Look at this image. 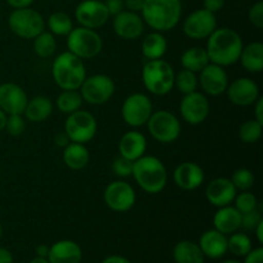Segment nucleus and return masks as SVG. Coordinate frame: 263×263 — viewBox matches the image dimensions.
<instances>
[{
  "mask_svg": "<svg viewBox=\"0 0 263 263\" xmlns=\"http://www.w3.org/2000/svg\"><path fill=\"white\" fill-rule=\"evenodd\" d=\"M211 63L228 67L236 63L243 50V40L236 31L231 28H216L208 36L205 48Z\"/></svg>",
  "mask_w": 263,
  "mask_h": 263,
  "instance_id": "nucleus-1",
  "label": "nucleus"
},
{
  "mask_svg": "<svg viewBox=\"0 0 263 263\" xmlns=\"http://www.w3.org/2000/svg\"><path fill=\"white\" fill-rule=\"evenodd\" d=\"M182 13L181 0H144L143 21L158 32L176 27Z\"/></svg>",
  "mask_w": 263,
  "mask_h": 263,
  "instance_id": "nucleus-2",
  "label": "nucleus"
},
{
  "mask_svg": "<svg viewBox=\"0 0 263 263\" xmlns=\"http://www.w3.org/2000/svg\"><path fill=\"white\" fill-rule=\"evenodd\" d=\"M139 186L148 194H158L166 187L168 175L163 162L153 156H143L134 162L133 175Z\"/></svg>",
  "mask_w": 263,
  "mask_h": 263,
  "instance_id": "nucleus-3",
  "label": "nucleus"
},
{
  "mask_svg": "<svg viewBox=\"0 0 263 263\" xmlns=\"http://www.w3.org/2000/svg\"><path fill=\"white\" fill-rule=\"evenodd\" d=\"M51 74L54 82L62 90H79L87 77L84 59L71 51H64L54 59Z\"/></svg>",
  "mask_w": 263,
  "mask_h": 263,
  "instance_id": "nucleus-4",
  "label": "nucleus"
},
{
  "mask_svg": "<svg viewBox=\"0 0 263 263\" xmlns=\"http://www.w3.org/2000/svg\"><path fill=\"white\" fill-rule=\"evenodd\" d=\"M143 84L151 94L166 95L174 89L175 72L168 62L163 59L148 61L143 68Z\"/></svg>",
  "mask_w": 263,
  "mask_h": 263,
  "instance_id": "nucleus-5",
  "label": "nucleus"
},
{
  "mask_svg": "<svg viewBox=\"0 0 263 263\" xmlns=\"http://www.w3.org/2000/svg\"><path fill=\"white\" fill-rule=\"evenodd\" d=\"M68 51L81 59H91L99 55L103 49V40L95 30L86 27L72 28L67 35Z\"/></svg>",
  "mask_w": 263,
  "mask_h": 263,
  "instance_id": "nucleus-6",
  "label": "nucleus"
},
{
  "mask_svg": "<svg viewBox=\"0 0 263 263\" xmlns=\"http://www.w3.org/2000/svg\"><path fill=\"white\" fill-rule=\"evenodd\" d=\"M8 26L18 37L35 39L45 30V21L37 10L31 9L30 7L20 8L9 14Z\"/></svg>",
  "mask_w": 263,
  "mask_h": 263,
  "instance_id": "nucleus-7",
  "label": "nucleus"
},
{
  "mask_svg": "<svg viewBox=\"0 0 263 263\" xmlns=\"http://www.w3.org/2000/svg\"><path fill=\"white\" fill-rule=\"evenodd\" d=\"M146 125L153 139L162 144L174 143L181 134V125H180L179 118L166 109L152 113Z\"/></svg>",
  "mask_w": 263,
  "mask_h": 263,
  "instance_id": "nucleus-8",
  "label": "nucleus"
},
{
  "mask_svg": "<svg viewBox=\"0 0 263 263\" xmlns=\"http://www.w3.org/2000/svg\"><path fill=\"white\" fill-rule=\"evenodd\" d=\"M98 123L94 116L86 110H76L67 117L64 122V133L73 143L86 144L95 138Z\"/></svg>",
  "mask_w": 263,
  "mask_h": 263,
  "instance_id": "nucleus-9",
  "label": "nucleus"
},
{
  "mask_svg": "<svg viewBox=\"0 0 263 263\" xmlns=\"http://www.w3.org/2000/svg\"><path fill=\"white\" fill-rule=\"evenodd\" d=\"M116 84L107 74H92L86 77L80 86L82 100L91 105H102L113 97Z\"/></svg>",
  "mask_w": 263,
  "mask_h": 263,
  "instance_id": "nucleus-10",
  "label": "nucleus"
},
{
  "mask_svg": "<svg viewBox=\"0 0 263 263\" xmlns=\"http://www.w3.org/2000/svg\"><path fill=\"white\" fill-rule=\"evenodd\" d=\"M122 118L131 127H140L146 125L153 113V104L148 95L143 92H134L123 100Z\"/></svg>",
  "mask_w": 263,
  "mask_h": 263,
  "instance_id": "nucleus-11",
  "label": "nucleus"
},
{
  "mask_svg": "<svg viewBox=\"0 0 263 263\" xmlns=\"http://www.w3.org/2000/svg\"><path fill=\"white\" fill-rule=\"evenodd\" d=\"M104 202L115 212H127L135 205L136 193L128 182L116 180L105 187Z\"/></svg>",
  "mask_w": 263,
  "mask_h": 263,
  "instance_id": "nucleus-12",
  "label": "nucleus"
},
{
  "mask_svg": "<svg viewBox=\"0 0 263 263\" xmlns=\"http://www.w3.org/2000/svg\"><path fill=\"white\" fill-rule=\"evenodd\" d=\"M217 28V20L215 13L208 12L207 9H198L186 17L182 23L184 33L194 40H203Z\"/></svg>",
  "mask_w": 263,
  "mask_h": 263,
  "instance_id": "nucleus-13",
  "label": "nucleus"
},
{
  "mask_svg": "<svg viewBox=\"0 0 263 263\" xmlns=\"http://www.w3.org/2000/svg\"><path fill=\"white\" fill-rule=\"evenodd\" d=\"M74 17L81 27L97 30L108 22L109 13H108L104 2L84 0L77 5L76 10H74Z\"/></svg>",
  "mask_w": 263,
  "mask_h": 263,
  "instance_id": "nucleus-14",
  "label": "nucleus"
},
{
  "mask_svg": "<svg viewBox=\"0 0 263 263\" xmlns=\"http://www.w3.org/2000/svg\"><path fill=\"white\" fill-rule=\"evenodd\" d=\"M180 113L189 125H199L210 115V102L202 92L193 91L184 95L180 103Z\"/></svg>",
  "mask_w": 263,
  "mask_h": 263,
  "instance_id": "nucleus-15",
  "label": "nucleus"
},
{
  "mask_svg": "<svg viewBox=\"0 0 263 263\" xmlns=\"http://www.w3.org/2000/svg\"><path fill=\"white\" fill-rule=\"evenodd\" d=\"M198 82L202 86L203 91L212 97L223 94L229 86V76L223 67L215 63H208L199 72Z\"/></svg>",
  "mask_w": 263,
  "mask_h": 263,
  "instance_id": "nucleus-16",
  "label": "nucleus"
},
{
  "mask_svg": "<svg viewBox=\"0 0 263 263\" xmlns=\"http://www.w3.org/2000/svg\"><path fill=\"white\" fill-rule=\"evenodd\" d=\"M228 97L233 104L239 107L253 105L259 98V87L256 82L249 77H239L229 84Z\"/></svg>",
  "mask_w": 263,
  "mask_h": 263,
  "instance_id": "nucleus-17",
  "label": "nucleus"
},
{
  "mask_svg": "<svg viewBox=\"0 0 263 263\" xmlns=\"http://www.w3.org/2000/svg\"><path fill=\"white\" fill-rule=\"evenodd\" d=\"M27 94L20 85L4 82L0 85V109L9 115H23L27 105Z\"/></svg>",
  "mask_w": 263,
  "mask_h": 263,
  "instance_id": "nucleus-18",
  "label": "nucleus"
},
{
  "mask_svg": "<svg viewBox=\"0 0 263 263\" xmlns=\"http://www.w3.org/2000/svg\"><path fill=\"white\" fill-rule=\"evenodd\" d=\"M113 30L123 40H136L144 32V21L138 13L122 10L113 18Z\"/></svg>",
  "mask_w": 263,
  "mask_h": 263,
  "instance_id": "nucleus-19",
  "label": "nucleus"
},
{
  "mask_svg": "<svg viewBox=\"0 0 263 263\" xmlns=\"http://www.w3.org/2000/svg\"><path fill=\"white\" fill-rule=\"evenodd\" d=\"M207 200L215 207H225L230 205L236 197V189L230 179L218 177L212 180L205 187Z\"/></svg>",
  "mask_w": 263,
  "mask_h": 263,
  "instance_id": "nucleus-20",
  "label": "nucleus"
},
{
  "mask_svg": "<svg viewBox=\"0 0 263 263\" xmlns=\"http://www.w3.org/2000/svg\"><path fill=\"white\" fill-rule=\"evenodd\" d=\"M174 181L180 189L195 190L204 181V171L194 162H184L174 171Z\"/></svg>",
  "mask_w": 263,
  "mask_h": 263,
  "instance_id": "nucleus-21",
  "label": "nucleus"
},
{
  "mask_svg": "<svg viewBox=\"0 0 263 263\" xmlns=\"http://www.w3.org/2000/svg\"><path fill=\"white\" fill-rule=\"evenodd\" d=\"M118 151H120L121 157L131 162H135L136 159H139L145 154V136L139 133V131H128L121 138L120 144H118Z\"/></svg>",
  "mask_w": 263,
  "mask_h": 263,
  "instance_id": "nucleus-22",
  "label": "nucleus"
},
{
  "mask_svg": "<svg viewBox=\"0 0 263 263\" xmlns=\"http://www.w3.org/2000/svg\"><path fill=\"white\" fill-rule=\"evenodd\" d=\"M82 252L77 243L72 240H61L49 249V263H80Z\"/></svg>",
  "mask_w": 263,
  "mask_h": 263,
  "instance_id": "nucleus-23",
  "label": "nucleus"
},
{
  "mask_svg": "<svg viewBox=\"0 0 263 263\" xmlns=\"http://www.w3.org/2000/svg\"><path fill=\"white\" fill-rule=\"evenodd\" d=\"M199 248L211 258H220L228 251V238L218 230H208L200 236Z\"/></svg>",
  "mask_w": 263,
  "mask_h": 263,
  "instance_id": "nucleus-24",
  "label": "nucleus"
},
{
  "mask_svg": "<svg viewBox=\"0 0 263 263\" xmlns=\"http://www.w3.org/2000/svg\"><path fill=\"white\" fill-rule=\"evenodd\" d=\"M213 225L222 234L235 233L241 226V213L231 205L220 207L213 216Z\"/></svg>",
  "mask_w": 263,
  "mask_h": 263,
  "instance_id": "nucleus-25",
  "label": "nucleus"
},
{
  "mask_svg": "<svg viewBox=\"0 0 263 263\" xmlns=\"http://www.w3.org/2000/svg\"><path fill=\"white\" fill-rule=\"evenodd\" d=\"M90 153L85 144L69 143L63 151V162L68 168L73 171L84 170L89 164Z\"/></svg>",
  "mask_w": 263,
  "mask_h": 263,
  "instance_id": "nucleus-26",
  "label": "nucleus"
},
{
  "mask_svg": "<svg viewBox=\"0 0 263 263\" xmlns=\"http://www.w3.org/2000/svg\"><path fill=\"white\" fill-rule=\"evenodd\" d=\"M53 112V103L48 97L37 95L27 102L23 115L30 122H43L48 120Z\"/></svg>",
  "mask_w": 263,
  "mask_h": 263,
  "instance_id": "nucleus-27",
  "label": "nucleus"
},
{
  "mask_svg": "<svg viewBox=\"0 0 263 263\" xmlns=\"http://www.w3.org/2000/svg\"><path fill=\"white\" fill-rule=\"evenodd\" d=\"M241 66L244 69L252 73H259L263 69V44L254 41L243 46V50L240 54Z\"/></svg>",
  "mask_w": 263,
  "mask_h": 263,
  "instance_id": "nucleus-28",
  "label": "nucleus"
},
{
  "mask_svg": "<svg viewBox=\"0 0 263 263\" xmlns=\"http://www.w3.org/2000/svg\"><path fill=\"white\" fill-rule=\"evenodd\" d=\"M141 51H143V55L148 61L161 59L167 51L166 37L161 32H158V31H154V32L149 33L143 40Z\"/></svg>",
  "mask_w": 263,
  "mask_h": 263,
  "instance_id": "nucleus-29",
  "label": "nucleus"
},
{
  "mask_svg": "<svg viewBox=\"0 0 263 263\" xmlns=\"http://www.w3.org/2000/svg\"><path fill=\"white\" fill-rule=\"evenodd\" d=\"M176 263H204V254L199 246L193 241H180L174 249Z\"/></svg>",
  "mask_w": 263,
  "mask_h": 263,
  "instance_id": "nucleus-30",
  "label": "nucleus"
},
{
  "mask_svg": "<svg viewBox=\"0 0 263 263\" xmlns=\"http://www.w3.org/2000/svg\"><path fill=\"white\" fill-rule=\"evenodd\" d=\"M180 61H181V66L185 69H189V71L194 72V73L200 72L208 63H211L207 50L199 48V46L189 48L187 50H185Z\"/></svg>",
  "mask_w": 263,
  "mask_h": 263,
  "instance_id": "nucleus-31",
  "label": "nucleus"
},
{
  "mask_svg": "<svg viewBox=\"0 0 263 263\" xmlns=\"http://www.w3.org/2000/svg\"><path fill=\"white\" fill-rule=\"evenodd\" d=\"M82 97L77 90H63L61 94L57 97V107L62 113L71 115L81 108Z\"/></svg>",
  "mask_w": 263,
  "mask_h": 263,
  "instance_id": "nucleus-32",
  "label": "nucleus"
},
{
  "mask_svg": "<svg viewBox=\"0 0 263 263\" xmlns=\"http://www.w3.org/2000/svg\"><path fill=\"white\" fill-rule=\"evenodd\" d=\"M57 49V40L51 32H43L33 39V51L40 58H50Z\"/></svg>",
  "mask_w": 263,
  "mask_h": 263,
  "instance_id": "nucleus-33",
  "label": "nucleus"
},
{
  "mask_svg": "<svg viewBox=\"0 0 263 263\" xmlns=\"http://www.w3.org/2000/svg\"><path fill=\"white\" fill-rule=\"evenodd\" d=\"M48 27L53 35L67 36L73 28L71 17L64 12H55L49 15Z\"/></svg>",
  "mask_w": 263,
  "mask_h": 263,
  "instance_id": "nucleus-34",
  "label": "nucleus"
},
{
  "mask_svg": "<svg viewBox=\"0 0 263 263\" xmlns=\"http://www.w3.org/2000/svg\"><path fill=\"white\" fill-rule=\"evenodd\" d=\"M263 125L256 120H248L239 127V138L246 144H256L262 136Z\"/></svg>",
  "mask_w": 263,
  "mask_h": 263,
  "instance_id": "nucleus-35",
  "label": "nucleus"
},
{
  "mask_svg": "<svg viewBox=\"0 0 263 263\" xmlns=\"http://www.w3.org/2000/svg\"><path fill=\"white\" fill-rule=\"evenodd\" d=\"M174 86L177 87L180 92L184 95L190 94L193 91H197L198 86V77L194 72L189 69H181L177 74H175Z\"/></svg>",
  "mask_w": 263,
  "mask_h": 263,
  "instance_id": "nucleus-36",
  "label": "nucleus"
},
{
  "mask_svg": "<svg viewBox=\"0 0 263 263\" xmlns=\"http://www.w3.org/2000/svg\"><path fill=\"white\" fill-rule=\"evenodd\" d=\"M228 249L238 257L247 256L252 251V241L246 234L236 233L228 239Z\"/></svg>",
  "mask_w": 263,
  "mask_h": 263,
  "instance_id": "nucleus-37",
  "label": "nucleus"
},
{
  "mask_svg": "<svg viewBox=\"0 0 263 263\" xmlns=\"http://www.w3.org/2000/svg\"><path fill=\"white\" fill-rule=\"evenodd\" d=\"M231 182H233L236 190L247 192V190H249L254 185V175L251 170L239 168L233 174Z\"/></svg>",
  "mask_w": 263,
  "mask_h": 263,
  "instance_id": "nucleus-38",
  "label": "nucleus"
},
{
  "mask_svg": "<svg viewBox=\"0 0 263 263\" xmlns=\"http://www.w3.org/2000/svg\"><path fill=\"white\" fill-rule=\"evenodd\" d=\"M234 202H235V208L240 213L251 212V211L256 210V208L258 207V202H257L256 195L249 193L248 190H247V192L240 193L239 195L236 194Z\"/></svg>",
  "mask_w": 263,
  "mask_h": 263,
  "instance_id": "nucleus-39",
  "label": "nucleus"
},
{
  "mask_svg": "<svg viewBox=\"0 0 263 263\" xmlns=\"http://www.w3.org/2000/svg\"><path fill=\"white\" fill-rule=\"evenodd\" d=\"M7 133L12 136H21L26 130V121L22 115H9L5 123Z\"/></svg>",
  "mask_w": 263,
  "mask_h": 263,
  "instance_id": "nucleus-40",
  "label": "nucleus"
},
{
  "mask_svg": "<svg viewBox=\"0 0 263 263\" xmlns=\"http://www.w3.org/2000/svg\"><path fill=\"white\" fill-rule=\"evenodd\" d=\"M133 166L134 162L123 158V157H117L112 163V170L115 175L118 177H128L133 175Z\"/></svg>",
  "mask_w": 263,
  "mask_h": 263,
  "instance_id": "nucleus-41",
  "label": "nucleus"
},
{
  "mask_svg": "<svg viewBox=\"0 0 263 263\" xmlns=\"http://www.w3.org/2000/svg\"><path fill=\"white\" fill-rule=\"evenodd\" d=\"M263 220L261 210H258V207L256 210L251 211V212L241 213V226L246 230H254L256 226Z\"/></svg>",
  "mask_w": 263,
  "mask_h": 263,
  "instance_id": "nucleus-42",
  "label": "nucleus"
},
{
  "mask_svg": "<svg viewBox=\"0 0 263 263\" xmlns=\"http://www.w3.org/2000/svg\"><path fill=\"white\" fill-rule=\"evenodd\" d=\"M248 18L254 27L263 28V2H257L249 9Z\"/></svg>",
  "mask_w": 263,
  "mask_h": 263,
  "instance_id": "nucleus-43",
  "label": "nucleus"
},
{
  "mask_svg": "<svg viewBox=\"0 0 263 263\" xmlns=\"http://www.w3.org/2000/svg\"><path fill=\"white\" fill-rule=\"evenodd\" d=\"M105 7H107L109 15H117L122 10H125V3L123 0H105Z\"/></svg>",
  "mask_w": 263,
  "mask_h": 263,
  "instance_id": "nucleus-44",
  "label": "nucleus"
},
{
  "mask_svg": "<svg viewBox=\"0 0 263 263\" xmlns=\"http://www.w3.org/2000/svg\"><path fill=\"white\" fill-rule=\"evenodd\" d=\"M225 5V0H204V9L208 12L216 13L221 10Z\"/></svg>",
  "mask_w": 263,
  "mask_h": 263,
  "instance_id": "nucleus-45",
  "label": "nucleus"
},
{
  "mask_svg": "<svg viewBox=\"0 0 263 263\" xmlns=\"http://www.w3.org/2000/svg\"><path fill=\"white\" fill-rule=\"evenodd\" d=\"M246 263H263V249L257 248L247 254Z\"/></svg>",
  "mask_w": 263,
  "mask_h": 263,
  "instance_id": "nucleus-46",
  "label": "nucleus"
},
{
  "mask_svg": "<svg viewBox=\"0 0 263 263\" xmlns=\"http://www.w3.org/2000/svg\"><path fill=\"white\" fill-rule=\"evenodd\" d=\"M123 3H125V8H127V10L138 13L141 12L144 0H123Z\"/></svg>",
  "mask_w": 263,
  "mask_h": 263,
  "instance_id": "nucleus-47",
  "label": "nucleus"
},
{
  "mask_svg": "<svg viewBox=\"0 0 263 263\" xmlns=\"http://www.w3.org/2000/svg\"><path fill=\"white\" fill-rule=\"evenodd\" d=\"M69 138L67 136V134L64 131H61V133H57L54 135V144L57 146H62V148H66L67 145L69 144Z\"/></svg>",
  "mask_w": 263,
  "mask_h": 263,
  "instance_id": "nucleus-48",
  "label": "nucleus"
},
{
  "mask_svg": "<svg viewBox=\"0 0 263 263\" xmlns=\"http://www.w3.org/2000/svg\"><path fill=\"white\" fill-rule=\"evenodd\" d=\"M254 115H256V118L254 120L258 121L259 123L263 125V98L259 97L258 99L254 103Z\"/></svg>",
  "mask_w": 263,
  "mask_h": 263,
  "instance_id": "nucleus-49",
  "label": "nucleus"
},
{
  "mask_svg": "<svg viewBox=\"0 0 263 263\" xmlns=\"http://www.w3.org/2000/svg\"><path fill=\"white\" fill-rule=\"evenodd\" d=\"M8 4L14 9H20V8H27L33 3V0H7Z\"/></svg>",
  "mask_w": 263,
  "mask_h": 263,
  "instance_id": "nucleus-50",
  "label": "nucleus"
},
{
  "mask_svg": "<svg viewBox=\"0 0 263 263\" xmlns=\"http://www.w3.org/2000/svg\"><path fill=\"white\" fill-rule=\"evenodd\" d=\"M0 263H13V256L8 249L0 248Z\"/></svg>",
  "mask_w": 263,
  "mask_h": 263,
  "instance_id": "nucleus-51",
  "label": "nucleus"
},
{
  "mask_svg": "<svg viewBox=\"0 0 263 263\" xmlns=\"http://www.w3.org/2000/svg\"><path fill=\"white\" fill-rule=\"evenodd\" d=\"M102 263H131L128 259H126L125 257L120 256H110L108 258H105Z\"/></svg>",
  "mask_w": 263,
  "mask_h": 263,
  "instance_id": "nucleus-52",
  "label": "nucleus"
},
{
  "mask_svg": "<svg viewBox=\"0 0 263 263\" xmlns=\"http://www.w3.org/2000/svg\"><path fill=\"white\" fill-rule=\"evenodd\" d=\"M49 247L45 246V244H41L36 248V253H37V257H43V258H46L49 254Z\"/></svg>",
  "mask_w": 263,
  "mask_h": 263,
  "instance_id": "nucleus-53",
  "label": "nucleus"
},
{
  "mask_svg": "<svg viewBox=\"0 0 263 263\" xmlns=\"http://www.w3.org/2000/svg\"><path fill=\"white\" fill-rule=\"evenodd\" d=\"M254 230H256L257 239H258L259 243H263V220L256 226V229H254Z\"/></svg>",
  "mask_w": 263,
  "mask_h": 263,
  "instance_id": "nucleus-54",
  "label": "nucleus"
},
{
  "mask_svg": "<svg viewBox=\"0 0 263 263\" xmlns=\"http://www.w3.org/2000/svg\"><path fill=\"white\" fill-rule=\"evenodd\" d=\"M8 115L4 112V110L0 109V131H3L5 128V123H7Z\"/></svg>",
  "mask_w": 263,
  "mask_h": 263,
  "instance_id": "nucleus-55",
  "label": "nucleus"
},
{
  "mask_svg": "<svg viewBox=\"0 0 263 263\" xmlns=\"http://www.w3.org/2000/svg\"><path fill=\"white\" fill-rule=\"evenodd\" d=\"M30 263H49V261L46 258H43V257H36Z\"/></svg>",
  "mask_w": 263,
  "mask_h": 263,
  "instance_id": "nucleus-56",
  "label": "nucleus"
},
{
  "mask_svg": "<svg viewBox=\"0 0 263 263\" xmlns=\"http://www.w3.org/2000/svg\"><path fill=\"white\" fill-rule=\"evenodd\" d=\"M222 263H240V262L233 261V259H229V261H225V262H222Z\"/></svg>",
  "mask_w": 263,
  "mask_h": 263,
  "instance_id": "nucleus-57",
  "label": "nucleus"
},
{
  "mask_svg": "<svg viewBox=\"0 0 263 263\" xmlns=\"http://www.w3.org/2000/svg\"><path fill=\"white\" fill-rule=\"evenodd\" d=\"M2 235H3V225L2 222H0V239H2Z\"/></svg>",
  "mask_w": 263,
  "mask_h": 263,
  "instance_id": "nucleus-58",
  "label": "nucleus"
}]
</instances>
